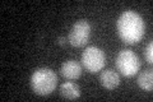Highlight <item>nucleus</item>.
<instances>
[{
  "instance_id": "obj_1",
  "label": "nucleus",
  "mask_w": 153,
  "mask_h": 102,
  "mask_svg": "<svg viewBox=\"0 0 153 102\" xmlns=\"http://www.w3.org/2000/svg\"><path fill=\"white\" fill-rule=\"evenodd\" d=\"M119 37L129 45L139 42L146 32V24L143 18L133 10H125L120 14L116 22Z\"/></svg>"
},
{
  "instance_id": "obj_2",
  "label": "nucleus",
  "mask_w": 153,
  "mask_h": 102,
  "mask_svg": "<svg viewBox=\"0 0 153 102\" xmlns=\"http://www.w3.org/2000/svg\"><path fill=\"white\" fill-rule=\"evenodd\" d=\"M56 73L50 68H38L31 75V88L38 96L52 93L56 88Z\"/></svg>"
},
{
  "instance_id": "obj_3",
  "label": "nucleus",
  "mask_w": 153,
  "mask_h": 102,
  "mask_svg": "<svg viewBox=\"0 0 153 102\" xmlns=\"http://www.w3.org/2000/svg\"><path fill=\"white\" fill-rule=\"evenodd\" d=\"M116 68L124 77H133L140 69V60L135 52L124 48L116 56Z\"/></svg>"
},
{
  "instance_id": "obj_4",
  "label": "nucleus",
  "mask_w": 153,
  "mask_h": 102,
  "mask_svg": "<svg viewBox=\"0 0 153 102\" xmlns=\"http://www.w3.org/2000/svg\"><path fill=\"white\" fill-rule=\"evenodd\" d=\"M106 63L105 52L97 46H88L82 54V64L87 69V71L94 73L101 71Z\"/></svg>"
},
{
  "instance_id": "obj_5",
  "label": "nucleus",
  "mask_w": 153,
  "mask_h": 102,
  "mask_svg": "<svg viewBox=\"0 0 153 102\" xmlns=\"http://www.w3.org/2000/svg\"><path fill=\"white\" fill-rule=\"evenodd\" d=\"M89 36H91V24L87 21H84V19H80V21L73 24L68 36V41L71 46L82 47L88 42Z\"/></svg>"
},
{
  "instance_id": "obj_6",
  "label": "nucleus",
  "mask_w": 153,
  "mask_h": 102,
  "mask_svg": "<svg viewBox=\"0 0 153 102\" xmlns=\"http://www.w3.org/2000/svg\"><path fill=\"white\" fill-rule=\"evenodd\" d=\"M60 71H61V75H63L64 78L70 79V80H75V79L79 78L80 74H82V66H80V64L78 61L68 60L61 65Z\"/></svg>"
},
{
  "instance_id": "obj_7",
  "label": "nucleus",
  "mask_w": 153,
  "mask_h": 102,
  "mask_svg": "<svg viewBox=\"0 0 153 102\" xmlns=\"http://www.w3.org/2000/svg\"><path fill=\"white\" fill-rule=\"evenodd\" d=\"M100 83L106 89H115L120 84V77L115 70L107 69L100 74Z\"/></svg>"
},
{
  "instance_id": "obj_8",
  "label": "nucleus",
  "mask_w": 153,
  "mask_h": 102,
  "mask_svg": "<svg viewBox=\"0 0 153 102\" xmlns=\"http://www.w3.org/2000/svg\"><path fill=\"white\" fill-rule=\"evenodd\" d=\"M60 96L65 100H76L80 97V89L73 82H65L59 88Z\"/></svg>"
},
{
  "instance_id": "obj_9",
  "label": "nucleus",
  "mask_w": 153,
  "mask_h": 102,
  "mask_svg": "<svg viewBox=\"0 0 153 102\" xmlns=\"http://www.w3.org/2000/svg\"><path fill=\"white\" fill-rule=\"evenodd\" d=\"M138 86L144 91H152L153 88V74L152 70H144L138 75Z\"/></svg>"
},
{
  "instance_id": "obj_10",
  "label": "nucleus",
  "mask_w": 153,
  "mask_h": 102,
  "mask_svg": "<svg viewBox=\"0 0 153 102\" xmlns=\"http://www.w3.org/2000/svg\"><path fill=\"white\" fill-rule=\"evenodd\" d=\"M144 59L148 64H152L153 63V43L149 42L144 48Z\"/></svg>"
},
{
  "instance_id": "obj_11",
  "label": "nucleus",
  "mask_w": 153,
  "mask_h": 102,
  "mask_svg": "<svg viewBox=\"0 0 153 102\" xmlns=\"http://www.w3.org/2000/svg\"><path fill=\"white\" fill-rule=\"evenodd\" d=\"M56 42L59 43V45L63 46V45H65V43H66V38H65V37H59V38H57V41H56Z\"/></svg>"
}]
</instances>
